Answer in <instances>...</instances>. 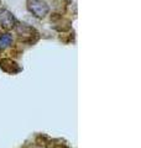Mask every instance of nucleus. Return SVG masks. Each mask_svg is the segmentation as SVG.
<instances>
[{
    "mask_svg": "<svg viewBox=\"0 0 141 148\" xmlns=\"http://www.w3.org/2000/svg\"><path fill=\"white\" fill-rule=\"evenodd\" d=\"M14 31H15L19 41L24 45L32 46L40 40V32L34 26L26 24V22L17 20L15 24V27H14Z\"/></svg>",
    "mask_w": 141,
    "mask_h": 148,
    "instance_id": "1",
    "label": "nucleus"
},
{
    "mask_svg": "<svg viewBox=\"0 0 141 148\" xmlns=\"http://www.w3.org/2000/svg\"><path fill=\"white\" fill-rule=\"evenodd\" d=\"M26 8L36 18H45L50 12V5L46 0H26Z\"/></svg>",
    "mask_w": 141,
    "mask_h": 148,
    "instance_id": "2",
    "label": "nucleus"
},
{
    "mask_svg": "<svg viewBox=\"0 0 141 148\" xmlns=\"http://www.w3.org/2000/svg\"><path fill=\"white\" fill-rule=\"evenodd\" d=\"M50 20H51V24H52V27L56 31H58L59 34L72 30V21L67 17H64L62 14L53 12L52 15H51Z\"/></svg>",
    "mask_w": 141,
    "mask_h": 148,
    "instance_id": "3",
    "label": "nucleus"
},
{
    "mask_svg": "<svg viewBox=\"0 0 141 148\" xmlns=\"http://www.w3.org/2000/svg\"><path fill=\"white\" fill-rule=\"evenodd\" d=\"M16 21L17 18L10 10L0 6V29L5 31H11L15 27Z\"/></svg>",
    "mask_w": 141,
    "mask_h": 148,
    "instance_id": "4",
    "label": "nucleus"
},
{
    "mask_svg": "<svg viewBox=\"0 0 141 148\" xmlns=\"http://www.w3.org/2000/svg\"><path fill=\"white\" fill-rule=\"evenodd\" d=\"M0 69L4 73L10 74V75H15V74H19L20 72H22V67L20 64L15 59L9 58V57L0 58Z\"/></svg>",
    "mask_w": 141,
    "mask_h": 148,
    "instance_id": "5",
    "label": "nucleus"
},
{
    "mask_svg": "<svg viewBox=\"0 0 141 148\" xmlns=\"http://www.w3.org/2000/svg\"><path fill=\"white\" fill-rule=\"evenodd\" d=\"M14 43V38L9 32H0V51L10 48Z\"/></svg>",
    "mask_w": 141,
    "mask_h": 148,
    "instance_id": "6",
    "label": "nucleus"
},
{
    "mask_svg": "<svg viewBox=\"0 0 141 148\" xmlns=\"http://www.w3.org/2000/svg\"><path fill=\"white\" fill-rule=\"evenodd\" d=\"M51 142H52V138H50L48 136L44 135V133H40L35 137V143L37 147L40 148H48L51 146Z\"/></svg>",
    "mask_w": 141,
    "mask_h": 148,
    "instance_id": "7",
    "label": "nucleus"
},
{
    "mask_svg": "<svg viewBox=\"0 0 141 148\" xmlns=\"http://www.w3.org/2000/svg\"><path fill=\"white\" fill-rule=\"evenodd\" d=\"M51 4L53 5L55 12L63 14L66 11V9H67L68 0H51Z\"/></svg>",
    "mask_w": 141,
    "mask_h": 148,
    "instance_id": "8",
    "label": "nucleus"
},
{
    "mask_svg": "<svg viewBox=\"0 0 141 148\" xmlns=\"http://www.w3.org/2000/svg\"><path fill=\"white\" fill-rule=\"evenodd\" d=\"M48 148H69L66 143H62L59 141V143H56V140H52V142H51V146Z\"/></svg>",
    "mask_w": 141,
    "mask_h": 148,
    "instance_id": "9",
    "label": "nucleus"
},
{
    "mask_svg": "<svg viewBox=\"0 0 141 148\" xmlns=\"http://www.w3.org/2000/svg\"><path fill=\"white\" fill-rule=\"evenodd\" d=\"M0 5H1V0H0Z\"/></svg>",
    "mask_w": 141,
    "mask_h": 148,
    "instance_id": "10",
    "label": "nucleus"
}]
</instances>
